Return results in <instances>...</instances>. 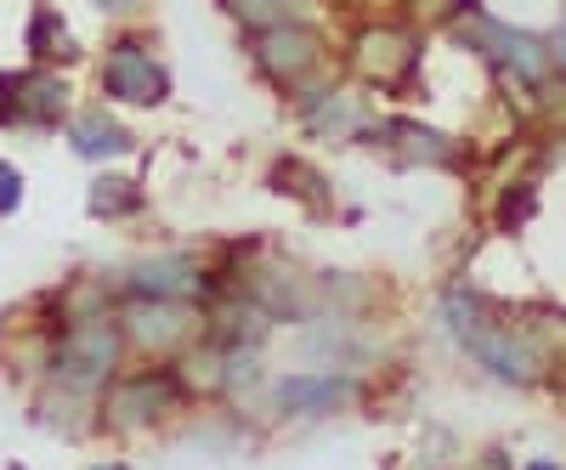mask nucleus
<instances>
[{
	"label": "nucleus",
	"instance_id": "obj_4",
	"mask_svg": "<svg viewBox=\"0 0 566 470\" xmlns=\"http://www.w3.org/2000/svg\"><path fill=\"white\" fill-rule=\"evenodd\" d=\"M464 45H470V52H482L504 80L527 85V91H538V85L555 80V52H549V40H538V34H527V29H510V23L488 18L482 7L464 12Z\"/></svg>",
	"mask_w": 566,
	"mask_h": 470
},
{
	"label": "nucleus",
	"instance_id": "obj_9",
	"mask_svg": "<svg viewBox=\"0 0 566 470\" xmlns=\"http://www.w3.org/2000/svg\"><path fill=\"white\" fill-rule=\"evenodd\" d=\"M125 295H159V301H193L210 306L221 295L216 267L193 261V255H148L125 272Z\"/></svg>",
	"mask_w": 566,
	"mask_h": 470
},
{
	"label": "nucleus",
	"instance_id": "obj_5",
	"mask_svg": "<svg viewBox=\"0 0 566 470\" xmlns=\"http://www.w3.org/2000/svg\"><path fill=\"white\" fill-rule=\"evenodd\" d=\"M119 328H125V346L148 352V357H176L205 335V306L159 301V295H125L119 301Z\"/></svg>",
	"mask_w": 566,
	"mask_h": 470
},
{
	"label": "nucleus",
	"instance_id": "obj_10",
	"mask_svg": "<svg viewBox=\"0 0 566 470\" xmlns=\"http://www.w3.org/2000/svg\"><path fill=\"white\" fill-rule=\"evenodd\" d=\"M374 130H380V148H391L402 165H442V170L459 165V143H448V136L431 130V125H413V119H374Z\"/></svg>",
	"mask_w": 566,
	"mask_h": 470
},
{
	"label": "nucleus",
	"instance_id": "obj_12",
	"mask_svg": "<svg viewBox=\"0 0 566 470\" xmlns=\"http://www.w3.org/2000/svg\"><path fill=\"white\" fill-rule=\"evenodd\" d=\"M352 397V386L340 374H295V380L277 386V408L283 414H328Z\"/></svg>",
	"mask_w": 566,
	"mask_h": 470
},
{
	"label": "nucleus",
	"instance_id": "obj_7",
	"mask_svg": "<svg viewBox=\"0 0 566 470\" xmlns=\"http://www.w3.org/2000/svg\"><path fill=\"white\" fill-rule=\"evenodd\" d=\"M419 34L413 29H402L397 18H368V23H357V34H352V45H346V58H352V69L368 80V85H386V91H402L413 74H419Z\"/></svg>",
	"mask_w": 566,
	"mask_h": 470
},
{
	"label": "nucleus",
	"instance_id": "obj_6",
	"mask_svg": "<svg viewBox=\"0 0 566 470\" xmlns=\"http://www.w3.org/2000/svg\"><path fill=\"white\" fill-rule=\"evenodd\" d=\"M187 403V386H181V374L176 368H136V374H119V380L108 386L103 397V419L114 431H148L159 426L165 414H176Z\"/></svg>",
	"mask_w": 566,
	"mask_h": 470
},
{
	"label": "nucleus",
	"instance_id": "obj_11",
	"mask_svg": "<svg viewBox=\"0 0 566 470\" xmlns=\"http://www.w3.org/2000/svg\"><path fill=\"white\" fill-rule=\"evenodd\" d=\"M69 148H74L80 159L108 165V159H125V154L136 148V136H130L108 108H85V114H74V119H69Z\"/></svg>",
	"mask_w": 566,
	"mask_h": 470
},
{
	"label": "nucleus",
	"instance_id": "obj_20",
	"mask_svg": "<svg viewBox=\"0 0 566 470\" xmlns=\"http://www.w3.org/2000/svg\"><path fill=\"white\" fill-rule=\"evenodd\" d=\"M527 470H555V464H527Z\"/></svg>",
	"mask_w": 566,
	"mask_h": 470
},
{
	"label": "nucleus",
	"instance_id": "obj_15",
	"mask_svg": "<svg viewBox=\"0 0 566 470\" xmlns=\"http://www.w3.org/2000/svg\"><path fill=\"white\" fill-rule=\"evenodd\" d=\"M142 205H148V194H142V181L136 176H97L91 181V216L97 221H125V216H136Z\"/></svg>",
	"mask_w": 566,
	"mask_h": 470
},
{
	"label": "nucleus",
	"instance_id": "obj_19",
	"mask_svg": "<svg viewBox=\"0 0 566 470\" xmlns=\"http://www.w3.org/2000/svg\"><path fill=\"white\" fill-rule=\"evenodd\" d=\"M549 52H555V69H566V23L555 29V40H549Z\"/></svg>",
	"mask_w": 566,
	"mask_h": 470
},
{
	"label": "nucleus",
	"instance_id": "obj_3",
	"mask_svg": "<svg viewBox=\"0 0 566 470\" xmlns=\"http://www.w3.org/2000/svg\"><path fill=\"white\" fill-rule=\"evenodd\" d=\"M250 63H255V74L266 85H277V91H290V97H295L306 80L323 74L328 40L317 34L312 18H283V23L250 29Z\"/></svg>",
	"mask_w": 566,
	"mask_h": 470
},
{
	"label": "nucleus",
	"instance_id": "obj_17",
	"mask_svg": "<svg viewBox=\"0 0 566 470\" xmlns=\"http://www.w3.org/2000/svg\"><path fill=\"white\" fill-rule=\"evenodd\" d=\"M18 205H23V176H18L7 159H0V221H7Z\"/></svg>",
	"mask_w": 566,
	"mask_h": 470
},
{
	"label": "nucleus",
	"instance_id": "obj_8",
	"mask_svg": "<svg viewBox=\"0 0 566 470\" xmlns=\"http://www.w3.org/2000/svg\"><path fill=\"white\" fill-rule=\"evenodd\" d=\"M103 91H108L114 103H130V108H159L170 97V69L159 63L148 34H125V40L108 45V58H103Z\"/></svg>",
	"mask_w": 566,
	"mask_h": 470
},
{
	"label": "nucleus",
	"instance_id": "obj_14",
	"mask_svg": "<svg viewBox=\"0 0 566 470\" xmlns=\"http://www.w3.org/2000/svg\"><path fill=\"white\" fill-rule=\"evenodd\" d=\"M29 58L34 63H63V58H74L80 45H74V29H69V18L63 12H52V7H40L34 18H29Z\"/></svg>",
	"mask_w": 566,
	"mask_h": 470
},
{
	"label": "nucleus",
	"instance_id": "obj_16",
	"mask_svg": "<svg viewBox=\"0 0 566 470\" xmlns=\"http://www.w3.org/2000/svg\"><path fill=\"white\" fill-rule=\"evenodd\" d=\"M538 210V181H510L504 187V199H499V227L504 232H522Z\"/></svg>",
	"mask_w": 566,
	"mask_h": 470
},
{
	"label": "nucleus",
	"instance_id": "obj_13",
	"mask_svg": "<svg viewBox=\"0 0 566 470\" xmlns=\"http://www.w3.org/2000/svg\"><path fill=\"white\" fill-rule=\"evenodd\" d=\"M272 187L277 194H290L301 210H312V216H328L335 210V187H328V176H317L306 159H277L272 165Z\"/></svg>",
	"mask_w": 566,
	"mask_h": 470
},
{
	"label": "nucleus",
	"instance_id": "obj_21",
	"mask_svg": "<svg viewBox=\"0 0 566 470\" xmlns=\"http://www.w3.org/2000/svg\"><path fill=\"white\" fill-rule=\"evenodd\" d=\"M97 470H125V464H97Z\"/></svg>",
	"mask_w": 566,
	"mask_h": 470
},
{
	"label": "nucleus",
	"instance_id": "obj_18",
	"mask_svg": "<svg viewBox=\"0 0 566 470\" xmlns=\"http://www.w3.org/2000/svg\"><path fill=\"white\" fill-rule=\"evenodd\" d=\"M91 7H97V12H136L142 0H91Z\"/></svg>",
	"mask_w": 566,
	"mask_h": 470
},
{
	"label": "nucleus",
	"instance_id": "obj_2",
	"mask_svg": "<svg viewBox=\"0 0 566 470\" xmlns=\"http://www.w3.org/2000/svg\"><path fill=\"white\" fill-rule=\"evenodd\" d=\"M119 352H125V328H119V312L114 306H85L63 323V335L52 346V374L74 391H91L114 380L119 368Z\"/></svg>",
	"mask_w": 566,
	"mask_h": 470
},
{
	"label": "nucleus",
	"instance_id": "obj_1",
	"mask_svg": "<svg viewBox=\"0 0 566 470\" xmlns=\"http://www.w3.org/2000/svg\"><path fill=\"white\" fill-rule=\"evenodd\" d=\"M442 317H448V328H453V341L476 357L493 380H504V386H533V380H544V368H549L544 341H533L522 323L499 317L482 295H470V290L442 295Z\"/></svg>",
	"mask_w": 566,
	"mask_h": 470
}]
</instances>
